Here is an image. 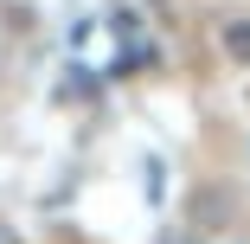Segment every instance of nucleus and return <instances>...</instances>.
<instances>
[{"instance_id":"nucleus-1","label":"nucleus","mask_w":250,"mask_h":244,"mask_svg":"<svg viewBox=\"0 0 250 244\" xmlns=\"http://www.w3.org/2000/svg\"><path fill=\"white\" fill-rule=\"evenodd\" d=\"M225 52H231L237 65H250V20H231V26H225Z\"/></svg>"}]
</instances>
